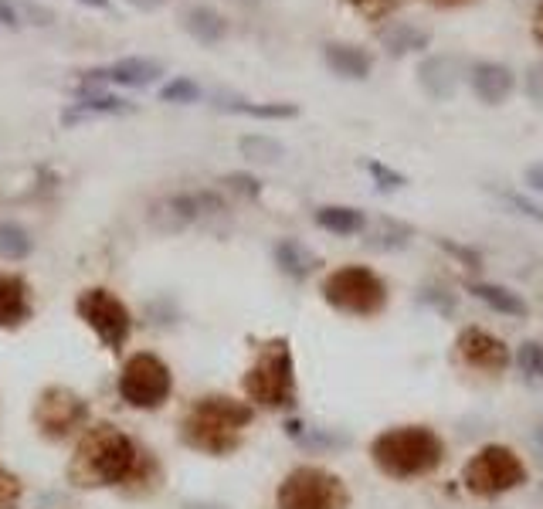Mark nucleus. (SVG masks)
Here are the masks:
<instances>
[{
	"mask_svg": "<svg viewBox=\"0 0 543 509\" xmlns=\"http://www.w3.org/2000/svg\"><path fill=\"white\" fill-rule=\"evenodd\" d=\"M462 482L472 496L479 499H496L503 493H513L527 482V465L520 455L506 445H486L465 462Z\"/></svg>",
	"mask_w": 543,
	"mask_h": 509,
	"instance_id": "5",
	"label": "nucleus"
},
{
	"mask_svg": "<svg viewBox=\"0 0 543 509\" xmlns=\"http://www.w3.org/2000/svg\"><path fill=\"white\" fill-rule=\"evenodd\" d=\"M75 313L92 333L99 336V343L106 350H123L129 333H133V316L123 299L109 289H85L79 299H75Z\"/></svg>",
	"mask_w": 543,
	"mask_h": 509,
	"instance_id": "10",
	"label": "nucleus"
},
{
	"mask_svg": "<svg viewBox=\"0 0 543 509\" xmlns=\"http://www.w3.org/2000/svg\"><path fill=\"white\" fill-rule=\"evenodd\" d=\"M527 96L533 106H543V58L527 68Z\"/></svg>",
	"mask_w": 543,
	"mask_h": 509,
	"instance_id": "35",
	"label": "nucleus"
},
{
	"mask_svg": "<svg viewBox=\"0 0 543 509\" xmlns=\"http://www.w3.org/2000/svg\"><path fill=\"white\" fill-rule=\"evenodd\" d=\"M68 479L79 489H116L129 482L150 489L160 479V465L123 428L96 425L79 438V448L68 465Z\"/></svg>",
	"mask_w": 543,
	"mask_h": 509,
	"instance_id": "1",
	"label": "nucleus"
},
{
	"mask_svg": "<svg viewBox=\"0 0 543 509\" xmlns=\"http://www.w3.org/2000/svg\"><path fill=\"white\" fill-rule=\"evenodd\" d=\"M381 45L391 58H404V55H415V51H425L432 45V31L421 28L415 21H391L387 28H381Z\"/></svg>",
	"mask_w": 543,
	"mask_h": 509,
	"instance_id": "19",
	"label": "nucleus"
},
{
	"mask_svg": "<svg viewBox=\"0 0 543 509\" xmlns=\"http://www.w3.org/2000/svg\"><path fill=\"white\" fill-rule=\"evenodd\" d=\"M469 82H472V92L479 96V102H486V106H503L516 89L513 68L499 65V62H479L469 72Z\"/></svg>",
	"mask_w": 543,
	"mask_h": 509,
	"instance_id": "16",
	"label": "nucleus"
},
{
	"mask_svg": "<svg viewBox=\"0 0 543 509\" xmlns=\"http://www.w3.org/2000/svg\"><path fill=\"white\" fill-rule=\"evenodd\" d=\"M499 197H503V204L516 207V214H523V218L543 221V207H537L533 201H527V197H520V194H513V191H506V194H499Z\"/></svg>",
	"mask_w": 543,
	"mask_h": 509,
	"instance_id": "34",
	"label": "nucleus"
},
{
	"mask_svg": "<svg viewBox=\"0 0 543 509\" xmlns=\"http://www.w3.org/2000/svg\"><path fill=\"white\" fill-rule=\"evenodd\" d=\"M428 4H435V7H462V4H469V0H428Z\"/></svg>",
	"mask_w": 543,
	"mask_h": 509,
	"instance_id": "42",
	"label": "nucleus"
},
{
	"mask_svg": "<svg viewBox=\"0 0 543 509\" xmlns=\"http://www.w3.org/2000/svg\"><path fill=\"white\" fill-rule=\"evenodd\" d=\"M224 211V201L214 191H197V194H174L167 201H160L150 211V221L157 224L160 231H180L187 224H194L204 214Z\"/></svg>",
	"mask_w": 543,
	"mask_h": 509,
	"instance_id": "13",
	"label": "nucleus"
},
{
	"mask_svg": "<svg viewBox=\"0 0 543 509\" xmlns=\"http://www.w3.org/2000/svg\"><path fill=\"white\" fill-rule=\"evenodd\" d=\"M411 235H415V228H411V224L394 221V218H384V221H377L374 228L367 231V245L391 252V248H404V245H408Z\"/></svg>",
	"mask_w": 543,
	"mask_h": 509,
	"instance_id": "26",
	"label": "nucleus"
},
{
	"mask_svg": "<svg viewBox=\"0 0 543 509\" xmlns=\"http://www.w3.org/2000/svg\"><path fill=\"white\" fill-rule=\"evenodd\" d=\"M34 248V238L28 235V228H21L17 221H0V258L4 262H21L28 258Z\"/></svg>",
	"mask_w": 543,
	"mask_h": 509,
	"instance_id": "25",
	"label": "nucleus"
},
{
	"mask_svg": "<svg viewBox=\"0 0 543 509\" xmlns=\"http://www.w3.org/2000/svg\"><path fill=\"white\" fill-rule=\"evenodd\" d=\"M201 96V85L187 79V75H177L160 89V102H170V106H194V102H201Z\"/></svg>",
	"mask_w": 543,
	"mask_h": 509,
	"instance_id": "28",
	"label": "nucleus"
},
{
	"mask_svg": "<svg viewBox=\"0 0 543 509\" xmlns=\"http://www.w3.org/2000/svg\"><path fill=\"white\" fill-rule=\"evenodd\" d=\"M180 28H184L197 45H204V48H214L228 38V21H224V14L214 11L211 4L184 7V14H180Z\"/></svg>",
	"mask_w": 543,
	"mask_h": 509,
	"instance_id": "17",
	"label": "nucleus"
},
{
	"mask_svg": "<svg viewBox=\"0 0 543 509\" xmlns=\"http://www.w3.org/2000/svg\"><path fill=\"white\" fill-rule=\"evenodd\" d=\"M469 292L476 299H482L493 313H503V316H513V319H523L530 313V306L523 303L520 292L506 289V286H496V282H469Z\"/></svg>",
	"mask_w": 543,
	"mask_h": 509,
	"instance_id": "22",
	"label": "nucleus"
},
{
	"mask_svg": "<svg viewBox=\"0 0 543 509\" xmlns=\"http://www.w3.org/2000/svg\"><path fill=\"white\" fill-rule=\"evenodd\" d=\"M255 421V408L235 401L228 394H208L197 398L180 421V438L187 448L204 455H231L245 438L248 425Z\"/></svg>",
	"mask_w": 543,
	"mask_h": 509,
	"instance_id": "2",
	"label": "nucleus"
},
{
	"mask_svg": "<svg viewBox=\"0 0 543 509\" xmlns=\"http://www.w3.org/2000/svg\"><path fill=\"white\" fill-rule=\"evenodd\" d=\"M194 509H218V506H194Z\"/></svg>",
	"mask_w": 543,
	"mask_h": 509,
	"instance_id": "44",
	"label": "nucleus"
},
{
	"mask_svg": "<svg viewBox=\"0 0 543 509\" xmlns=\"http://www.w3.org/2000/svg\"><path fill=\"white\" fill-rule=\"evenodd\" d=\"M136 106L129 99H119L112 92L102 89H79V102L62 116V123H79V119H92V116H123V112H133Z\"/></svg>",
	"mask_w": 543,
	"mask_h": 509,
	"instance_id": "20",
	"label": "nucleus"
},
{
	"mask_svg": "<svg viewBox=\"0 0 543 509\" xmlns=\"http://www.w3.org/2000/svg\"><path fill=\"white\" fill-rule=\"evenodd\" d=\"M163 72H167V68H163L160 58L129 55V58H119V62H109V65L82 72V89H99L102 82L126 85V89H143V85L157 82Z\"/></svg>",
	"mask_w": 543,
	"mask_h": 509,
	"instance_id": "11",
	"label": "nucleus"
},
{
	"mask_svg": "<svg viewBox=\"0 0 543 509\" xmlns=\"http://www.w3.org/2000/svg\"><path fill=\"white\" fill-rule=\"evenodd\" d=\"M370 459L391 479H421L432 476L445 462V442L428 425L387 428L370 442Z\"/></svg>",
	"mask_w": 543,
	"mask_h": 509,
	"instance_id": "3",
	"label": "nucleus"
},
{
	"mask_svg": "<svg viewBox=\"0 0 543 509\" xmlns=\"http://www.w3.org/2000/svg\"><path fill=\"white\" fill-rule=\"evenodd\" d=\"M0 24L11 31H21V14H17V7L11 0H0Z\"/></svg>",
	"mask_w": 543,
	"mask_h": 509,
	"instance_id": "37",
	"label": "nucleus"
},
{
	"mask_svg": "<svg viewBox=\"0 0 543 509\" xmlns=\"http://www.w3.org/2000/svg\"><path fill=\"white\" fill-rule=\"evenodd\" d=\"M516 367L527 377H543V343L540 340H527L516 353Z\"/></svg>",
	"mask_w": 543,
	"mask_h": 509,
	"instance_id": "30",
	"label": "nucleus"
},
{
	"mask_svg": "<svg viewBox=\"0 0 543 509\" xmlns=\"http://www.w3.org/2000/svg\"><path fill=\"white\" fill-rule=\"evenodd\" d=\"M221 109L238 112V116H252V119H296L299 106L292 102H248V99H231V102H218Z\"/></svg>",
	"mask_w": 543,
	"mask_h": 509,
	"instance_id": "24",
	"label": "nucleus"
},
{
	"mask_svg": "<svg viewBox=\"0 0 543 509\" xmlns=\"http://www.w3.org/2000/svg\"><path fill=\"white\" fill-rule=\"evenodd\" d=\"M279 509H350L347 482L320 465H299L282 479L275 493Z\"/></svg>",
	"mask_w": 543,
	"mask_h": 509,
	"instance_id": "7",
	"label": "nucleus"
},
{
	"mask_svg": "<svg viewBox=\"0 0 543 509\" xmlns=\"http://www.w3.org/2000/svg\"><path fill=\"white\" fill-rule=\"evenodd\" d=\"M533 38H537V45H543V4L533 14Z\"/></svg>",
	"mask_w": 543,
	"mask_h": 509,
	"instance_id": "40",
	"label": "nucleus"
},
{
	"mask_svg": "<svg viewBox=\"0 0 543 509\" xmlns=\"http://www.w3.org/2000/svg\"><path fill=\"white\" fill-rule=\"evenodd\" d=\"M275 265H279V269L286 272L289 279L303 282V279H309V275H313L316 269H320V258H316V252H309L303 241L282 238L279 245H275Z\"/></svg>",
	"mask_w": 543,
	"mask_h": 509,
	"instance_id": "21",
	"label": "nucleus"
},
{
	"mask_svg": "<svg viewBox=\"0 0 543 509\" xmlns=\"http://www.w3.org/2000/svg\"><path fill=\"white\" fill-rule=\"evenodd\" d=\"M465 75V62L459 55H428L418 65V82L435 102H448L459 92Z\"/></svg>",
	"mask_w": 543,
	"mask_h": 509,
	"instance_id": "14",
	"label": "nucleus"
},
{
	"mask_svg": "<svg viewBox=\"0 0 543 509\" xmlns=\"http://www.w3.org/2000/svg\"><path fill=\"white\" fill-rule=\"evenodd\" d=\"M343 4H350L364 21L377 24V21H391V17L398 14L401 0H343Z\"/></svg>",
	"mask_w": 543,
	"mask_h": 509,
	"instance_id": "29",
	"label": "nucleus"
},
{
	"mask_svg": "<svg viewBox=\"0 0 543 509\" xmlns=\"http://www.w3.org/2000/svg\"><path fill=\"white\" fill-rule=\"evenodd\" d=\"M364 167L370 170V177L377 180V187H381L384 194H391V191H398V187L408 184V177L398 174V170H391V167H387V163H381V160H364Z\"/></svg>",
	"mask_w": 543,
	"mask_h": 509,
	"instance_id": "31",
	"label": "nucleus"
},
{
	"mask_svg": "<svg viewBox=\"0 0 543 509\" xmlns=\"http://www.w3.org/2000/svg\"><path fill=\"white\" fill-rule=\"evenodd\" d=\"M323 62L333 75L350 82H364L370 68H374L367 51L360 45H347V41H330V45H323Z\"/></svg>",
	"mask_w": 543,
	"mask_h": 509,
	"instance_id": "18",
	"label": "nucleus"
},
{
	"mask_svg": "<svg viewBox=\"0 0 543 509\" xmlns=\"http://www.w3.org/2000/svg\"><path fill=\"white\" fill-rule=\"evenodd\" d=\"M174 394V374L157 353H133L119 374V398L136 411H157Z\"/></svg>",
	"mask_w": 543,
	"mask_h": 509,
	"instance_id": "8",
	"label": "nucleus"
},
{
	"mask_svg": "<svg viewBox=\"0 0 543 509\" xmlns=\"http://www.w3.org/2000/svg\"><path fill=\"white\" fill-rule=\"evenodd\" d=\"M89 418H92L89 401H85L82 394H75L72 387L51 384L38 394V401H34V425H38V431L48 442H65V438H72L75 431L89 428Z\"/></svg>",
	"mask_w": 543,
	"mask_h": 509,
	"instance_id": "9",
	"label": "nucleus"
},
{
	"mask_svg": "<svg viewBox=\"0 0 543 509\" xmlns=\"http://www.w3.org/2000/svg\"><path fill=\"white\" fill-rule=\"evenodd\" d=\"M126 4H133L136 11H146V14H150V11H160V7L167 4V0H126Z\"/></svg>",
	"mask_w": 543,
	"mask_h": 509,
	"instance_id": "39",
	"label": "nucleus"
},
{
	"mask_svg": "<svg viewBox=\"0 0 543 509\" xmlns=\"http://www.w3.org/2000/svg\"><path fill=\"white\" fill-rule=\"evenodd\" d=\"M323 299L347 316H377L387 306V286L367 265H343L323 279Z\"/></svg>",
	"mask_w": 543,
	"mask_h": 509,
	"instance_id": "6",
	"label": "nucleus"
},
{
	"mask_svg": "<svg viewBox=\"0 0 543 509\" xmlns=\"http://www.w3.org/2000/svg\"><path fill=\"white\" fill-rule=\"evenodd\" d=\"M316 224H320L323 231H330V235H360V231L367 228V218L364 211H357V207H347V204H326L316 211Z\"/></svg>",
	"mask_w": 543,
	"mask_h": 509,
	"instance_id": "23",
	"label": "nucleus"
},
{
	"mask_svg": "<svg viewBox=\"0 0 543 509\" xmlns=\"http://www.w3.org/2000/svg\"><path fill=\"white\" fill-rule=\"evenodd\" d=\"M438 245H442L448 255L459 258V262L465 265V269H479V255H476V252H469V248L455 245V241H448V238H438Z\"/></svg>",
	"mask_w": 543,
	"mask_h": 509,
	"instance_id": "36",
	"label": "nucleus"
},
{
	"mask_svg": "<svg viewBox=\"0 0 543 509\" xmlns=\"http://www.w3.org/2000/svg\"><path fill=\"white\" fill-rule=\"evenodd\" d=\"M455 353H459L465 367L479 370V374H503V370L510 367V350H506V343L489 330H479V326H469V330L459 333Z\"/></svg>",
	"mask_w": 543,
	"mask_h": 509,
	"instance_id": "12",
	"label": "nucleus"
},
{
	"mask_svg": "<svg viewBox=\"0 0 543 509\" xmlns=\"http://www.w3.org/2000/svg\"><path fill=\"white\" fill-rule=\"evenodd\" d=\"M221 184L228 187V191L241 194V197H258V194H262V180L252 177V174H228V177H221Z\"/></svg>",
	"mask_w": 543,
	"mask_h": 509,
	"instance_id": "33",
	"label": "nucleus"
},
{
	"mask_svg": "<svg viewBox=\"0 0 543 509\" xmlns=\"http://www.w3.org/2000/svg\"><path fill=\"white\" fill-rule=\"evenodd\" d=\"M24 486L7 465H0V509H17L21 506Z\"/></svg>",
	"mask_w": 543,
	"mask_h": 509,
	"instance_id": "32",
	"label": "nucleus"
},
{
	"mask_svg": "<svg viewBox=\"0 0 543 509\" xmlns=\"http://www.w3.org/2000/svg\"><path fill=\"white\" fill-rule=\"evenodd\" d=\"M533 448H537V455L543 459V421H540V428L533 431Z\"/></svg>",
	"mask_w": 543,
	"mask_h": 509,
	"instance_id": "41",
	"label": "nucleus"
},
{
	"mask_svg": "<svg viewBox=\"0 0 543 509\" xmlns=\"http://www.w3.org/2000/svg\"><path fill=\"white\" fill-rule=\"evenodd\" d=\"M245 394L248 401L262 408H289L296 404V360L286 336L269 340L258 350L255 364L245 374Z\"/></svg>",
	"mask_w": 543,
	"mask_h": 509,
	"instance_id": "4",
	"label": "nucleus"
},
{
	"mask_svg": "<svg viewBox=\"0 0 543 509\" xmlns=\"http://www.w3.org/2000/svg\"><path fill=\"white\" fill-rule=\"evenodd\" d=\"M82 4H89V7H99V11H109V0H82Z\"/></svg>",
	"mask_w": 543,
	"mask_h": 509,
	"instance_id": "43",
	"label": "nucleus"
},
{
	"mask_svg": "<svg viewBox=\"0 0 543 509\" xmlns=\"http://www.w3.org/2000/svg\"><path fill=\"white\" fill-rule=\"evenodd\" d=\"M523 177H527L530 187L543 191V163H533V167H527V170H523Z\"/></svg>",
	"mask_w": 543,
	"mask_h": 509,
	"instance_id": "38",
	"label": "nucleus"
},
{
	"mask_svg": "<svg viewBox=\"0 0 543 509\" xmlns=\"http://www.w3.org/2000/svg\"><path fill=\"white\" fill-rule=\"evenodd\" d=\"M34 313L31 286L14 272H0V330H17Z\"/></svg>",
	"mask_w": 543,
	"mask_h": 509,
	"instance_id": "15",
	"label": "nucleus"
},
{
	"mask_svg": "<svg viewBox=\"0 0 543 509\" xmlns=\"http://www.w3.org/2000/svg\"><path fill=\"white\" fill-rule=\"evenodd\" d=\"M238 150H241V157H248L252 163H269V167L286 157V146H282L279 140H272V136H262V133L241 136Z\"/></svg>",
	"mask_w": 543,
	"mask_h": 509,
	"instance_id": "27",
	"label": "nucleus"
}]
</instances>
